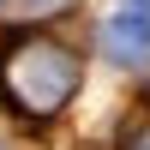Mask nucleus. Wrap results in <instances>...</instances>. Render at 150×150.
<instances>
[{"mask_svg":"<svg viewBox=\"0 0 150 150\" xmlns=\"http://www.w3.org/2000/svg\"><path fill=\"white\" fill-rule=\"evenodd\" d=\"M0 90H6V102L18 108V114L48 120V114H60V108L72 102V90H78V54H72L66 42H48V36H24V42H12L6 60H0Z\"/></svg>","mask_w":150,"mask_h":150,"instance_id":"f257e3e1","label":"nucleus"},{"mask_svg":"<svg viewBox=\"0 0 150 150\" xmlns=\"http://www.w3.org/2000/svg\"><path fill=\"white\" fill-rule=\"evenodd\" d=\"M108 54H120V60H144L150 54V12H120L108 24Z\"/></svg>","mask_w":150,"mask_h":150,"instance_id":"f03ea898","label":"nucleus"},{"mask_svg":"<svg viewBox=\"0 0 150 150\" xmlns=\"http://www.w3.org/2000/svg\"><path fill=\"white\" fill-rule=\"evenodd\" d=\"M12 12H54V6H66V0H6Z\"/></svg>","mask_w":150,"mask_h":150,"instance_id":"7ed1b4c3","label":"nucleus"},{"mask_svg":"<svg viewBox=\"0 0 150 150\" xmlns=\"http://www.w3.org/2000/svg\"><path fill=\"white\" fill-rule=\"evenodd\" d=\"M126 150H150V120H144V126H138V132L126 138Z\"/></svg>","mask_w":150,"mask_h":150,"instance_id":"20e7f679","label":"nucleus"},{"mask_svg":"<svg viewBox=\"0 0 150 150\" xmlns=\"http://www.w3.org/2000/svg\"><path fill=\"white\" fill-rule=\"evenodd\" d=\"M132 6H150V0H132Z\"/></svg>","mask_w":150,"mask_h":150,"instance_id":"39448f33","label":"nucleus"}]
</instances>
